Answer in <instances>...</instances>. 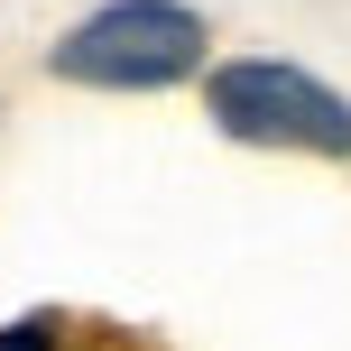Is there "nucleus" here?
<instances>
[{
  "instance_id": "7ed1b4c3",
  "label": "nucleus",
  "mask_w": 351,
  "mask_h": 351,
  "mask_svg": "<svg viewBox=\"0 0 351 351\" xmlns=\"http://www.w3.org/2000/svg\"><path fill=\"white\" fill-rule=\"evenodd\" d=\"M0 351H74V324L56 315V305H37V315L0 324Z\"/></svg>"
},
{
  "instance_id": "f03ea898",
  "label": "nucleus",
  "mask_w": 351,
  "mask_h": 351,
  "mask_svg": "<svg viewBox=\"0 0 351 351\" xmlns=\"http://www.w3.org/2000/svg\"><path fill=\"white\" fill-rule=\"evenodd\" d=\"M204 111L241 148H287V158H351V102L324 74L287 56H231L204 74Z\"/></svg>"
},
{
  "instance_id": "f257e3e1",
  "label": "nucleus",
  "mask_w": 351,
  "mask_h": 351,
  "mask_svg": "<svg viewBox=\"0 0 351 351\" xmlns=\"http://www.w3.org/2000/svg\"><path fill=\"white\" fill-rule=\"evenodd\" d=\"M204 47H213V28L185 0H102L93 19H74L47 47V74L84 84V93H167L185 74H204Z\"/></svg>"
}]
</instances>
